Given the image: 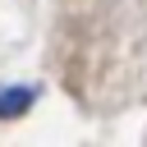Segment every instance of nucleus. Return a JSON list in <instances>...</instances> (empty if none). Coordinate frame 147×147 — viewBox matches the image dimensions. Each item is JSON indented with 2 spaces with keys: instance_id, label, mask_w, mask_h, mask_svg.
I'll return each mask as SVG.
<instances>
[{
  "instance_id": "nucleus-1",
  "label": "nucleus",
  "mask_w": 147,
  "mask_h": 147,
  "mask_svg": "<svg viewBox=\"0 0 147 147\" xmlns=\"http://www.w3.org/2000/svg\"><path fill=\"white\" fill-rule=\"evenodd\" d=\"M28 101H32V87H14V92H5V96H0V115H18Z\"/></svg>"
}]
</instances>
